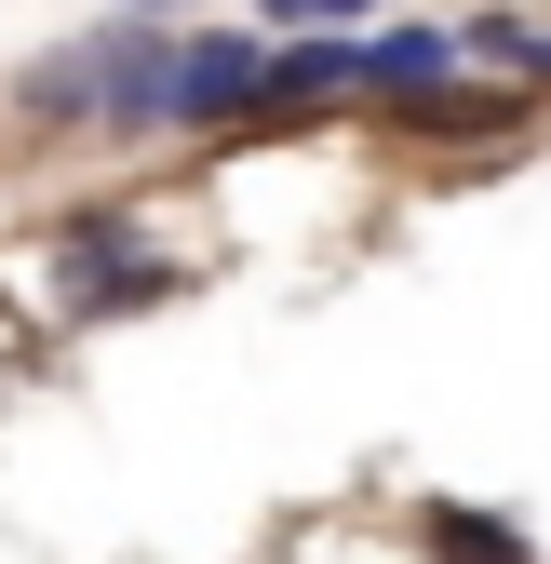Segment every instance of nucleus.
Masks as SVG:
<instances>
[{"label": "nucleus", "instance_id": "nucleus-1", "mask_svg": "<svg viewBox=\"0 0 551 564\" xmlns=\"http://www.w3.org/2000/svg\"><path fill=\"white\" fill-rule=\"evenodd\" d=\"M256 82H269V54H242V41H202V67L175 82V108H188V121H216V108H242Z\"/></svg>", "mask_w": 551, "mask_h": 564}, {"label": "nucleus", "instance_id": "nucleus-2", "mask_svg": "<svg viewBox=\"0 0 551 564\" xmlns=\"http://www.w3.org/2000/svg\"><path fill=\"white\" fill-rule=\"evenodd\" d=\"M418 538H431V564H525V538H511V524H485V511H431Z\"/></svg>", "mask_w": 551, "mask_h": 564}, {"label": "nucleus", "instance_id": "nucleus-3", "mask_svg": "<svg viewBox=\"0 0 551 564\" xmlns=\"http://www.w3.org/2000/svg\"><path fill=\"white\" fill-rule=\"evenodd\" d=\"M403 121H418V134H511L525 108L511 95H403Z\"/></svg>", "mask_w": 551, "mask_h": 564}]
</instances>
